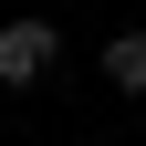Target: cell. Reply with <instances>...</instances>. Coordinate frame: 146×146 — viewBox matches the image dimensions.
I'll return each mask as SVG.
<instances>
[{
    "label": "cell",
    "instance_id": "obj_1",
    "mask_svg": "<svg viewBox=\"0 0 146 146\" xmlns=\"http://www.w3.org/2000/svg\"><path fill=\"white\" fill-rule=\"evenodd\" d=\"M52 52H63V31L42 21V11H21V21H0V84H42Z\"/></svg>",
    "mask_w": 146,
    "mask_h": 146
},
{
    "label": "cell",
    "instance_id": "obj_2",
    "mask_svg": "<svg viewBox=\"0 0 146 146\" xmlns=\"http://www.w3.org/2000/svg\"><path fill=\"white\" fill-rule=\"evenodd\" d=\"M104 84L115 94H146V31H115L104 42Z\"/></svg>",
    "mask_w": 146,
    "mask_h": 146
}]
</instances>
